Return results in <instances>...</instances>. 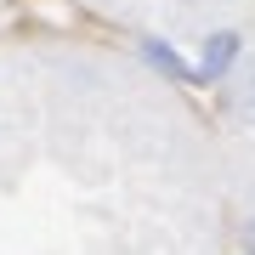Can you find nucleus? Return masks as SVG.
Here are the masks:
<instances>
[{"label": "nucleus", "mask_w": 255, "mask_h": 255, "mask_svg": "<svg viewBox=\"0 0 255 255\" xmlns=\"http://www.w3.org/2000/svg\"><path fill=\"white\" fill-rule=\"evenodd\" d=\"M238 57H244V34L238 28H216V34H204L199 46V85H221L238 74Z\"/></svg>", "instance_id": "1"}, {"label": "nucleus", "mask_w": 255, "mask_h": 255, "mask_svg": "<svg viewBox=\"0 0 255 255\" xmlns=\"http://www.w3.org/2000/svg\"><path fill=\"white\" fill-rule=\"evenodd\" d=\"M142 57H147V68L170 74L176 85H199V63H187V57L176 51L170 40H142Z\"/></svg>", "instance_id": "2"}, {"label": "nucleus", "mask_w": 255, "mask_h": 255, "mask_svg": "<svg viewBox=\"0 0 255 255\" xmlns=\"http://www.w3.org/2000/svg\"><path fill=\"white\" fill-rule=\"evenodd\" d=\"M227 114H233L244 130H255V63L238 74V85H233V97H227Z\"/></svg>", "instance_id": "3"}, {"label": "nucleus", "mask_w": 255, "mask_h": 255, "mask_svg": "<svg viewBox=\"0 0 255 255\" xmlns=\"http://www.w3.org/2000/svg\"><path fill=\"white\" fill-rule=\"evenodd\" d=\"M244 255H255V216H250V227H244Z\"/></svg>", "instance_id": "4"}]
</instances>
